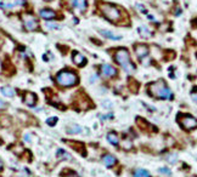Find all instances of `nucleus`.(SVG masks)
Segmentation results:
<instances>
[{
  "label": "nucleus",
  "instance_id": "f257e3e1",
  "mask_svg": "<svg viewBox=\"0 0 197 177\" xmlns=\"http://www.w3.org/2000/svg\"><path fill=\"white\" fill-rule=\"evenodd\" d=\"M149 92L157 98H162V100H170L173 97V94L170 91V88L166 86V83L163 80H158L149 85L147 87Z\"/></svg>",
  "mask_w": 197,
  "mask_h": 177
},
{
  "label": "nucleus",
  "instance_id": "f03ea898",
  "mask_svg": "<svg viewBox=\"0 0 197 177\" xmlns=\"http://www.w3.org/2000/svg\"><path fill=\"white\" fill-rule=\"evenodd\" d=\"M114 60H116V62H117L127 73L130 74V73H133L134 70H135V67H134V64H133L132 61H130L129 51H128L127 49H124V47L118 49V50L116 51Z\"/></svg>",
  "mask_w": 197,
  "mask_h": 177
},
{
  "label": "nucleus",
  "instance_id": "7ed1b4c3",
  "mask_svg": "<svg viewBox=\"0 0 197 177\" xmlns=\"http://www.w3.org/2000/svg\"><path fill=\"white\" fill-rule=\"evenodd\" d=\"M56 81L59 85H61L63 87L74 86L78 83V75L74 72H71V70H62V72H60L57 74Z\"/></svg>",
  "mask_w": 197,
  "mask_h": 177
},
{
  "label": "nucleus",
  "instance_id": "20e7f679",
  "mask_svg": "<svg viewBox=\"0 0 197 177\" xmlns=\"http://www.w3.org/2000/svg\"><path fill=\"white\" fill-rule=\"evenodd\" d=\"M100 10L102 12V15L106 17L107 20L110 21H118L120 20V12L117 7H114L113 5H110V4H101L100 5Z\"/></svg>",
  "mask_w": 197,
  "mask_h": 177
},
{
  "label": "nucleus",
  "instance_id": "39448f33",
  "mask_svg": "<svg viewBox=\"0 0 197 177\" xmlns=\"http://www.w3.org/2000/svg\"><path fill=\"white\" fill-rule=\"evenodd\" d=\"M178 120H179V122H180V125L184 130H193V129L197 128V119H195L191 115L181 114V115H179Z\"/></svg>",
  "mask_w": 197,
  "mask_h": 177
},
{
  "label": "nucleus",
  "instance_id": "423d86ee",
  "mask_svg": "<svg viewBox=\"0 0 197 177\" xmlns=\"http://www.w3.org/2000/svg\"><path fill=\"white\" fill-rule=\"evenodd\" d=\"M23 24L26 27L27 30H35L38 28V21L37 18L33 16V15H29V13H26L23 15Z\"/></svg>",
  "mask_w": 197,
  "mask_h": 177
},
{
  "label": "nucleus",
  "instance_id": "0eeeda50",
  "mask_svg": "<svg viewBox=\"0 0 197 177\" xmlns=\"http://www.w3.org/2000/svg\"><path fill=\"white\" fill-rule=\"evenodd\" d=\"M135 54L138 56L139 60H144L147 55H149V47L145 44H138L135 45Z\"/></svg>",
  "mask_w": 197,
  "mask_h": 177
},
{
  "label": "nucleus",
  "instance_id": "6e6552de",
  "mask_svg": "<svg viewBox=\"0 0 197 177\" xmlns=\"http://www.w3.org/2000/svg\"><path fill=\"white\" fill-rule=\"evenodd\" d=\"M101 72L106 78H113L117 75V69L111 64H102Z\"/></svg>",
  "mask_w": 197,
  "mask_h": 177
},
{
  "label": "nucleus",
  "instance_id": "1a4fd4ad",
  "mask_svg": "<svg viewBox=\"0 0 197 177\" xmlns=\"http://www.w3.org/2000/svg\"><path fill=\"white\" fill-rule=\"evenodd\" d=\"M39 15L43 17L44 20H54L56 17V12L50 9H43L39 11Z\"/></svg>",
  "mask_w": 197,
  "mask_h": 177
},
{
  "label": "nucleus",
  "instance_id": "9d476101",
  "mask_svg": "<svg viewBox=\"0 0 197 177\" xmlns=\"http://www.w3.org/2000/svg\"><path fill=\"white\" fill-rule=\"evenodd\" d=\"M23 102L29 105V107H33V105L35 104V102H37V96H35V94H32V92H27L23 97Z\"/></svg>",
  "mask_w": 197,
  "mask_h": 177
},
{
  "label": "nucleus",
  "instance_id": "9b49d317",
  "mask_svg": "<svg viewBox=\"0 0 197 177\" xmlns=\"http://www.w3.org/2000/svg\"><path fill=\"white\" fill-rule=\"evenodd\" d=\"M102 162H103V164H105L106 166L112 167L113 165H116L117 159H116L113 155H111V154H105V155L102 156Z\"/></svg>",
  "mask_w": 197,
  "mask_h": 177
},
{
  "label": "nucleus",
  "instance_id": "f8f14e48",
  "mask_svg": "<svg viewBox=\"0 0 197 177\" xmlns=\"http://www.w3.org/2000/svg\"><path fill=\"white\" fill-rule=\"evenodd\" d=\"M72 60H73V62H74L77 66H84V64L86 63L85 57H84L82 54H79V52H74Z\"/></svg>",
  "mask_w": 197,
  "mask_h": 177
},
{
  "label": "nucleus",
  "instance_id": "ddd939ff",
  "mask_svg": "<svg viewBox=\"0 0 197 177\" xmlns=\"http://www.w3.org/2000/svg\"><path fill=\"white\" fill-rule=\"evenodd\" d=\"M138 33L140 34V37H142V38H150L152 35V32L146 26H140L138 28Z\"/></svg>",
  "mask_w": 197,
  "mask_h": 177
},
{
  "label": "nucleus",
  "instance_id": "4468645a",
  "mask_svg": "<svg viewBox=\"0 0 197 177\" xmlns=\"http://www.w3.org/2000/svg\"><path fill=\"white\" fill-rule=\"evenodd\" d=\"M107 141L113 146H118L119 145V136L116 132H109L107 133Z\"/></svg>",
  "mask_w": 197,
  "mask_h": 177
},
{
  "label": "nucleus",
  "instance_id": "2eb2a0df",
  "mask_svg": "<svg viewBox=\"0 0 197 177\" xmlns=\"http://www.w3.org/2000/svg\"><path fill=\"white\" fill-rule=\"evenodd\" d=\"M100 34L103 35V37L107 38V39H111V40H119L122 38L120 35H117V34H114L112 32H109V30H100Z\"/></svg>",
  "mask_w": 197,
  "mask_h": 177
},
{
  "label": "nucleus",
  "instance_id": "dca6fc26",
  "mask_svg": "<svg viewBox=\"0 0 197 177\" xmlns=\"http://www.w3.org/2000/svg\"><path fill=\"white\" fill-rule=\"evenodd\" d=\"M73 4L74 6L80 11V12H84L88 7V4H86V0H73Z\"/></svg>",
  "mask_w": 197,
  "mask_h": 177
},
{
  "label": "nucleus",
  "instance_id": "f3484780",
  "mask_svg": "<svg viewBox=\"0 0 197 177\" xmlns=\"http://www.w3.org/2000/svg\"><path fill=\"white\" fill-rule=\"evenodd\" d=\"M1 94L4 95V96H6V97H13L15 96V90L12 87H10V86H4V87H1Z\"/></svg>",
  "mask_w": 197,
  "mask_h": 177
},
{
  "label": "nucleus",
  "instance_id": "a211bd4d",
  "mask_svg": "<svg viewBox=\"0 0 197 177\" xmlns=\"http://www.w3.org/2000/svg\"><path fill=\"white\" fill-rule=\"evenodd\" d=\"M133 176L134 177H151V175L149 173V171H146L144 169H136L133 172Z\"/></svg>",
  "mask_w": 197,
  "mask_h": 177
},
{
  "label": "nucleus",
  "instance_id": "6ab92c4d",
  "mask_svg": "<svg viewBox=\"0 0 197 177\" xmlns=\"http://www.w3.org/2000/svg\"><path fill=\"white\" fill-rule=\"evenodd\" d=\"M67 132H68V133H72V135H74V133H80V132H82V128H80L79 125H71V126L68 128Z\"/></svg>",
  "mask_w": 197,
  "mask_h": 177
},
{
  "label": "nucleus",
  "instance_id": "aec40b11",
  "mask_svg": "<svg viewBox=\"0 0 197 177\" xmlns=\"http://www.w3.org/2000/svg\"><path fill=\"white\" fill-rule=\"evenodd\" d=\"M57 156L59 158L61 156V159H65V160H71V159H72V156H71L68 153H66L65 150H59L57 152Z\"/></svg>",
  "mask_w": 197,
  "mask_h": 177
},
{
  "label": "nucleus",
  "instance_id": "412c9836",
  "mask_svg": "<svg viewBox=\"0 0 197 177\" xmlns=\"http://www.w3.org/2000/svg\"><path fill=\"white\" fill-rule=\"evenodd\" d=\"M167 162L169 164H175L178 162V155L176 154H168L167 155Z\"/></svg>",
  "mask_w": 197,
  "mask_h": 177
},
{
  "label": "nucleus",
  "instance_id": "4be33fe9",
  "mask_svg": "<svg viewBox=\"0 0 197 177\" xmlns=\"http://www.w3.org/2000/svg\"><path fill=\"white\" fill-rule=\"evenodd\" d=\"M0 120H1V125L3 126H5V128L10 126L11 121H10V118L9 117H1V118H0Z\"/></svg>",
  "mask_w": 197,
  "mask_h": 177
},
{
  "label": "nucleus",
  "instance_id": "5701e85b",
  "mask_svg": "<svg viewBox=\"0 0 197 177\" xmlns=\"http://www.w3.org/2000/svg\"><path fill=\"white\" fill-rule=\"evenodd\" d=\"M130 85H129V87H130V90L133 91V92H136L138 91V88H139V84L135 81V80H130V83H129Z\"/></svg>",
  "mask_w": 197,
  "mask_h": 177
},
{
  "label": "nucleus",
  "instance_id": "b1692460",
  "mask_svg": "<svg viewBox=\"0 0 197 177\" xmlns=\"http://www.w3.org/2000/svg\"><path fill=\"white\" fill-rule=\"evenodd\" d=\"M12 150H13V153H15V154L20 155V154H22V153H23V147H22L21 145H17V146H15V147L12 148Z\"/></svg>",
  "mask_w": 197,
  "mask_h": 177
},
{
  "label": "nucleus",
  "instance_id": "393cba45",
  "mask_svg": "<svg viewBox=\"0 0 197 177\" xmlns=\"http://www.w3.org/2000/svg\"><path fill=\"white\" fill-rule=\"evenodd\" d=\"M16 3H0V7L1 9H12L15 7Z\"/></svg>",
  "mask_w": 197,
  "mask_h": 177
},
{
  "label": "nucleus",
  "instance_id": "a878e982",
  "mask_svg": "<svg viewBox=\"0 0 197 177\" xmlns=\"http://www.w3.org/2000/svg\"><path fill=\"white\" fill-rule=\"evenodd\" d=\"M138 125H139V126H140L141 129H145L146 126H149V124H147V122H146V121H145L144 119L139 118V119H138Z\"/></svg>",
  "mask_w": 197,
  "mask_h": 177
},
{
  "label": "nucleus",
  "instance_id": "bb28decb",
  "mask_svg": "<svg viewBox=\"0 0 197 177\" xmlns=\"http://www.w3.org/2000/svg\"><path fill=\"white\" fill-rule=\"evenodd\" d=\"M57 122V118L56 117H52V118H49L48 120H46V124H48V125L49 126H54V125H55V124Z\"/></svg>",
  "mask_w": 197,
  "mask_h": 177
},
{
  "label": "nucleus",
  "instance_id": "cd10ccee",
  "mask_svg": "<svg viewBox=\"0 0 197 177\" xmlns=\"http://www.w3.org/2000/svg\"><path fill=\"white\" fill-rule=\"evenodd\" d=\"M46 27H48L49 29H59V28H60L57 24H55V23H50V22L46 23Z\"/></svg>",
  "mask_w": 197,
  "mask_h": 177
},
{
  "label": "nucleus",
  "instance_id": "c85d7f7f",
  "mask_svg": "<svg viewBox=\"0 0 197 177\" xmlns=\"http://www.w3.org/2000/svg\"><path fill=\"white\" fill-rule=\"evenodd\" d=\"M159 172H161V173H164V175H170V173H172L170 170L167 169V167H161V169H159Z\"/></svg>",
  "mask_w": 197,
  "mask_h": 177
},
{
  "label": "nucleus",
  "instance_id": "c756f323",
  "mask_svg": "<svg viewBox=\"0 0 197 177\" xmlns=\"http://www.w3.org/2000/svg\"><path fill=\"white\" fill-rule=\"evenodd\" d=\"M191 98L193 100V102L197 103V91H196V90H195L193 92H191Z\"/></svg>",
  "mask_w": 197,
  "mask_h": 177
},
{
  "label": "nucleus",
  "instance_id": "7c9ffc66",
  "mask_svg": "<svg viewBox=\"0 0 197 177\" xmlns=\"http://www.w3.org/2000/svg\"><path fill=\"white\" fill-rule=\"evenodd\" d=\"M5 108H6V103H5L4 101L0 100V111H1V109H5Z\"/></svg>",
  "mask_w": 197,
  "mask_h": 177
},
{
  "label": "nucleus",
  "instance_id": "2f4dec72",
  "mask_svg": "<svg viewBox=\"0 0 197 177\" xmlns=\"http://www.w3.org/2000/svg\"><path fill=\"white\" fill-rule=\"evenodd\" d=\"M130 147H132V142H128V141H127L125 145H124V149H129Z\"/></svg>",
  "mask_w": 197,
  "mask_h": 177
},
{
  "label": "nucleus",
  "instance_id": "473e14b6",
  "mask_svg": "<svg viewBox=\"0 0 197 177\" xmlns=\"http://www.w3.org/2000/svg\"><path fill=\"white\" fill-rule=\"evenodd\" d=\"M103 107H106V108H110V107H112V104H111V103H109V102H103Z\"/></svg>",
  "mask_w": 197,
  "mask_h": 177
},
{
  "label": "nucleus",
  "instance_id": "72a5a7b5",
  "mask_svg": "<svg viewBox=\"0 0 197 177\" xmlns=\"http://www.w3.org/2000/svg\"><path fill=\"white\" fill-rule=\"evenodd\" d=\"M25 141L26 142H30V135H25Z\"/></svg>",
  "mask_w": 197,
  "mask_h": 177
},
{
  "label": "nucleus",
  "instance_id": "f704fd0d",
  "mask_svg": "<svg viewBox=\"0 0 197 177\" xmlns=\"http://www.w3.org/2000/svg\"><path fill=\"white\" fill-rule=\"evenodd\" d=\"M1 169H3V162L0 160V170H1Z\"/></svg>",
  "mask_w": 197,
  "mask_h": 177
},
{
  "label": "nucleus",
  "instance_id": "c9c22d12",
  "mask_svg": "<svg viewBox=\"0 0 197 177\" xmlns=\"http://www.w3.org/2000/svg\"><path fill=\"white\" fill-rule=\"evenodd\" d=\"M46 1H50V0H46Z\"/></svg>",
  "mask_w": 197,
  "mask_h": 177
}]
</instances>
